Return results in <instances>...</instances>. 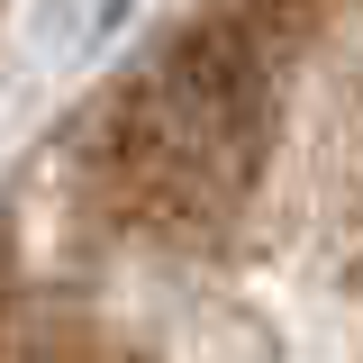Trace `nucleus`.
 Listing matches in <instances>:
<instances>
[{
	"label": "nucleus",
	"mask_w": 363,
	"mask_h": 363,
	"mask_svg": "<svg viewBox=\"0 0 363 363\" xmlns=\"http://www.w3.org/2000/svg\"><path fill=\"white\" fill-rule=\"evenodd\" d=\"M0 363H363V0H191L0 191Z\"/></svg>",
	"instance_id": "f257e3e1"
}]
</instances>
